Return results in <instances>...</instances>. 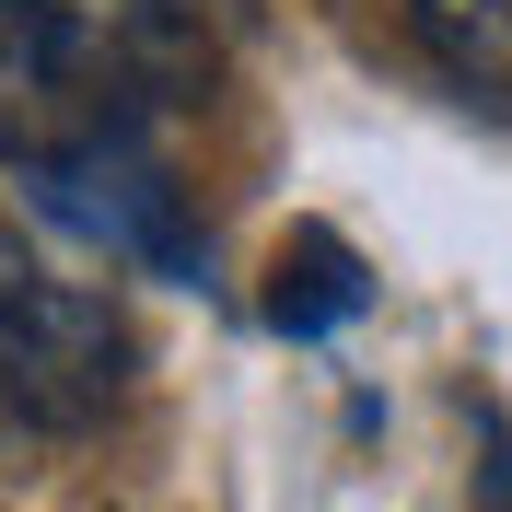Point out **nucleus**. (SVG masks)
Segmentation results:
<instances>
[{"instance_id": "f257e3e1", "label": "nucleus", "mask_w": 512, "mask_h": 512, "mask_svg": "<svg viewBox=\"0 0 512 512\" xmlns=\"http://www.w3.org/2000/svg\"><path fill=\"white\" fill-rule=\"evenodd\" d=\"M175 59H187L175 0H0V152L47 175L70 152L140 140V105Z\"/></svg>"}, {"instance_id": "f03ea898", "label": "nucleus", "mask_w": 512, "mask_h": 512, "mask_svg": "<svg viewBox=\"0 0 512 512\" xmlns=\"http://www.w3.org/2000/svg\"><path fill=\"white\" fill-rule=\"evenodd\" d=\"M128 396V326L105 291L59 280L47 256L0 245V408L47 431H94Z\"/></svg>"}, {"instance_id": "7ed1b4c3", "label": "nucleus", "mask_w": 512, "mask_h": 512, "mask_svg": "<svg viewBox=\"0 0 512 512\" xmlns=\"http://www.w3.org/2000/svg\"><path fill=\"white\" fill-rule=\"evenodd\" d=\"M47 187V210L82 233H105L117 256H140V268H198L187 256V222H175V187H163V163L140 152V140H105V152H70L35 175Z\"/></svg>"}, {"instance_id": "20e7f679", "label": "nucleus", "mask_w": 512, "mask_h": 512, "mask_svg": "<svg viewBox=\"0 0 512 512\" xmlns=\"http://www.w3.org/2000/svg\"><path fill=\"white\" fill-rule=\"evenodd\" d=\"M408 35H419V59L443 70L454 105L512 128V0H408Z\"/></svg>"}, {"instance_id": "39448f33", "label": "nucleus", "mask_w": 512, "mask_h": 512, "mask_svg": "<svg viewBox=\"0 0 512 512\" xmlns=\"http://www.w3.org/2000/svg\"><path fill=\"white\" fill-rule=\"evenodd\" d=\"M361 303H373V280H361V256L338 245V233H291V245L268 256V315H280L291 338H315V326H350Z\"/></svg>"}, {"instance_id": "423d86ee", "label": "nucleus", "mask_w": 512, "mask_h": 512, "mask_svg": "<svg viewBox=\"0 0 512 512\" xmlns=\"http://www.w3.org/2000/svg\"><path fill=\"white\" fill-rule=\"evenodd\" d=\"M175 12H187V24H198V12H210V0H175Z\"/></svg>"}]
</instances>
